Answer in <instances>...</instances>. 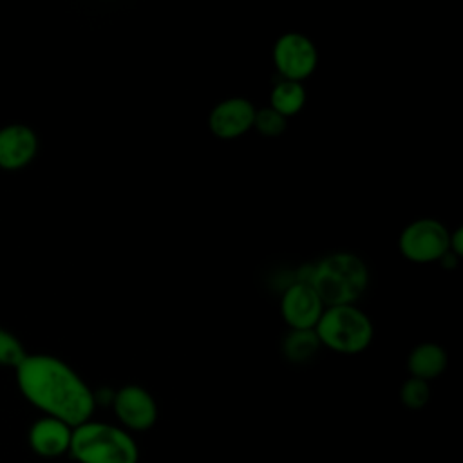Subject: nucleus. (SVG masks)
<instances>
[{"mask_svg": "<svg viewBox=\"0 0 463 463\" xmlns=\"http://www.w3.org/2000/svg\"><path fill=\"white\" fill-rule=\"evenodd\" d=\"M255 110L253 103L246 98H226L210 110L208 128L219 139H237L253 128Z\"/></svg>", "mask_w": 463, "mask_h": 463, "instance_id": "9d476101", "label": "nucleus"}, {"mask_svg": "<svg viewBox=\"0 0 463 463\" xmlns=\"http://www.w3.org/2000/svg\"><path fill=\"white\" fill-rule=\"evenodd\" d=\"M449 253L456 255L458 259L463 255V230L456 228L449 235Z\"/></svg>", "mask_w": 463, "mask_h": 463, "instance_id": "a211bd4d", "label": "nucleus"}, {"mask_svg": "<svg viewBox=\"0 0 463 463\" xmlns=\"http://www.w3.org/2000/svg\"><path fill=\"white\" fill-rule=\"evenodd\" d=\"M306 89L298 81L279 80L269 92V105L275 112L284 116L286 119L298 114L306 105Z\"/></svg>", "mask_w": 463, "mask_h": 463, "instance_id": "ddd939ff", "label": "nucleus"}, {"mask_svg": "<svg viewBox=\"0 0 463 463\" xmlns=\"http://www.w3.org/2000/svg\"><path fill=\"white\" fill-rule=\"evenodd\" d=\"M22 396L43 416H52L71 427L92 420L96 400L87 382L61 358L36 353L27 354L14 369Z\"/></svg>", "mask_w": 463, "mask_h": 463, "instance_id": "f257e3e1", "label": "nucleus"}, {"mask_svg": "<svg viewBox=\"0 0 463 463\" xmlns=\"http://www.w3.org/2000/svg\"><path fill=\"white\" fill-rule=\"evenodd\" d=\"M306 280L322 304H354L369 286V268L362 257L351 251H335L307 268Z\"/></svg>", "mask_w": 463, "mask_h": 463, "instance_id": "f03ea898", "label": "nucleus"}, {"mask_svg": "<svg viewBox=\"0 0 463 463\" xmlns=\"http://www.w3.org/2000/svg\"><path fill=\"white\" fill-rule=\"evenodd\" d=\"M27 354L29 353L25 351L22 340L14 333L0 327V367L16 369Z\"/></svg>", "mask_w": 463, "mask_h": 463, "instance_id": "dca6fc26", "label": "nucleus"}, {"mask_svg": "<svg viewBox=\"0 0 463 463\" xmlns=\"http://www.w3.org/2000/svg\"><path fill=\"white\" fill-rule=\"evenodd\" d=\"M72 429L74 427L67 425L58 418L42 416L29 427L27 443L36 456L54 459L63 454H69Z\"/></svg>", "mask_w": 463, "mask_h": 463, "instance_id": "9b49d317", "label": "nucleus"}, {"mask_svg": "<svg viewBox=\"0 0 463 463\" xmlns=\"http://www.w3.org/2000/svg\"><path fill=\"white\" fill-rule=\"evenodd\" d=\"M449 365L447 351L436 342H421L414 345L407 356V371L412 378L432 382L445 373Z\"/></svg>", "mask_w": 463, "mask_h": 463, "instance_id": "f8f14e48", "label": "nucleus"}, {"mask_svg": "<svg viewBox=\"0 0 463 463\" xmlns=\"http://www.w3.org/2000/svg\"><path fill=\"white\" fill-rule=\"evenodd\" d=\"M318 349L320 342L315 329H289L282 340V354L291 364L309 362Z\"/></svg>", "mask_w": 463, "mask_h": 463, "instance_id": "4468645a", "label": "nucleus"}, {"mask_svg": "<svg viewBox=\"0 0 463 463\" xmlns=\"http://www.w3.org/2000/svg\"><path fill=\"white\" fill-rule=\"evenodd\" d=\"M288 127V119L284 116H280L279 112H275L271 107H262L255 110V118H253V128L264 136V137H277L280 134H284Z\"/></svg>", "mask_w": 463, "mask_h": 463, "instance_id": "f3484780", "label": "nucleus"}, {"mask_svg": "<svg viewBox=\"0 0 463 463\" xmlns=\"http://www.w3.org/2000/svg\"><path fill=\"white\" fill-rule=\"evenodd\" d=\"M110 405L119 427L130 434L150 430L159 416L156 398L150 391L136 383H128L114 391Z\"/></svg>", "mask_w": 463, "mask_h": 463, "instance_id": "0eeeda50", "label": "nucleus"}, {"mask_svg": "<svg viewBox=\"0 0 463 463\" xmlns=\"http://www.w3.org/2000/svg\"><path fill=\"white\" fill-rule=\"evenodd\" d=\"M398 396H400V402H402L403 407H407L411 411H420L430 400V385H429V382L409 376L400 385Z\"/></svg>", "mask_w": 463, "mask_h": 463, "instance_id": "2eb2a0df", "label": "nucleus"}, {"mask_svg": "<svg viewBox=\"0 0 463 463\" xmlns=\"http://www.w3.org/2000/svg\"><path fill=\"white\" fill-rule=\"evenodd\" d=\"M40 139L25 123L0 127V170L16 172L29 166L38 154Z\"/></svg>", "mask_w": 463, "mask_h": 463, "instance_id": "1a4fd4ad", "label": "nucleus"}, {"mask_svg": "<svg viewBox=\"0 0 463 463\" xmlns=\"http://www.w3.org/2000/svg\"><path fill=\"white\" fill-rule=\"evenodd\" d=\"M69 456L78 463H137L139 447L119 425L89 420L72 429Z\"/></svg>", "mask_w": 463, "mask_h": 463, "instance_id": "7ed1b4c3", "label": "nucleus"}, {"mask_svg": "<svg viewBox=\"0 0 463 463\" xmlns=\"http://www.w3.org/2000/svg\"><path fill=\"white\" fill-rule=\"evenodd\" d=\"M449 228L434 217H420L409 222L398 237V250L403 259L414 264L439 262L449 251Z\"/></svg>", "mask_w": 463, "mask_h": 463, "instance_id": "39448f33", "label": "nucleus"}, {"mask_svg": "<svg viewBox=\"0 0 463 463\" xmlns=\"http://www.w3.org/2000/svg\"><path fill=\"white\" fill-rule=\"evenodd\" d=\"M315 333L320 347L338 354H358L373 342L374 327L365 311L354 304H345L324 307Z\"/></svg>", "mask_w": 463, "mask_h": 463, "instance_id": "20e7f679", "label": "nucleus"}, {"mask_svg": "<svg viewBox=\"0 0 463 463\" xmlns=\"http://www.w3.org/2000/svg\"><path fill=\"white\" fill-rule=\"evenodd\" d=\"M273 65L280 80L302 83L318 65V51L313 40L302 33L289 31L280 34L271 51Z\"/></svg>", "mask_w": 463, "mask_h": 463, "instance_id": "423d86ee", "label": "nucleus"}, {"mask_svg": "<svg viewBox=\"0 0 463 463\" xmlns=\"http://www.w3.org/2000/svg\"><path fill=\"white\" fill-rule=\"evenodd\" d=\"M324 304L302 279L289 284L280 297V317L289 329H315Z\"/></svg>", "mask_w": 463, "mask_h": 463, "instance_id": "6e6552de", "label": "nucleus"}]
</instances>
